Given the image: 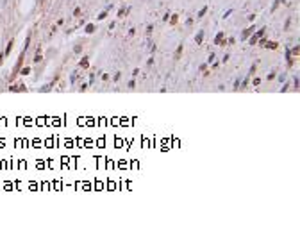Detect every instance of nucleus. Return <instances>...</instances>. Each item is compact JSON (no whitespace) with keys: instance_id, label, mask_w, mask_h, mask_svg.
Here are the masks:
<instances>
[{"instance_id":"obj_1","label":"nucleus","mask_w":300,"mask_h":236,"mask_svg":"<svg viewBox=\"0 0 300 236\" xmlns=\"http://www.w3.org/2000/svg\"><path fill=\"white\" fill-rule=\"evenodd\" d=\"M264 34H266V27H261L259 31L256 29V31H254V32L250 34V38L247 39V41H248V45H252V47H254V45H256V43L259 41V38H263Z\"/></svg>"},{"instance_id":"obj_2","label":"nucleus","mask_w":300,"mask_h":236,"mask_svg":"<svg viewBox=\"0 0 300 236\" xmlns=\"http://www.w3.org/2000/svg\"><path fill=\"white\" fill-rule=\"evenodd\" d=\"M256 29H257V25H256V23H252V25H250L248 29H245V31L241 32V36H240V41H247V39L250 38V34H252V32H254Z\"/></svg>"},{"instance_id":"obj_3","label":"nucleus","mask_w":300,"mask_h":236,"mask_svg":"<svg viewBox=\"0 0 300 236\" xmlns=\"http://www.w3.org/2000/svg\"><path fill=\"white\" fill-rule=\"evenodd\" d=\"M213 43L218 45V47H225V45H227L225 34H223V32H216V36H215V39H213Z\"/></svg>"},{"instance_id":"obj_4","label":"nucleus","mask_w":300,"mask_h":236,"mask_svg":"<svg viewBox=\"0 0 300 236\" xmlns=\"http://www.w3.org/2000/svg\"><path fill=\"white\" fill-rule=\"evenodd\" d=\"M131 5H123V7H120L118 11H116V18H123V16H129L131 15Z\"/></svg>"},{"instance_id":"obj_5","label":"nucleus","mask_w":300,"mask_h":236,"mask_svg":"<svg viewBox=\"0 0 300 236\" xmlns=\"http://www.w3.org/2000/svg\"><path fill=\"white\" fill-rule=\"evenodd\" d=\"M23 56H25V54L21 52V54H20V57H18V61H16V64H15V70H13V74H11V80H13V79H15V75H16V74L20 72L21 63H23Z\"/></svg>"},{"instance_id":"obj_6","label":"nucleus","mask_w":300,"mask_h":236,"mask_svg":"<svg viewBox=\"0 0 300 236\" xmlns=\"http://www.w3.org/2000/svg\"><path fill=\"white\" fill-rule=\"evenodd\" d=\"M77 66H79L80 70H88V68H89V56H88V54H86V56H82Z\"/></svg>"},{"instance_id":"obj_7","label":"nucleus","mask_w":300,"mask_h":236,"mask_svg":"<svg viewBox=\"0 0 300 236\" xmlns=\"http://www.w3.org/2000/svg\"><path fill=\"white\" fill-rule=\"evenodd\" d=\"M72 52H73V56H80L82 52H84V43H75L73 45V48H72Z\"/></svg>"},{"instance_id":"obj_8","label":"nucleus","mask_w":300,"mask_h":236,"mask_svg":"<svg viewBox=\"0 0 300 236\" xmlns=\"http://www.w3.org/2000/svg\"><path fill=\"white\" fill-rule=\"evenodd\" d=\"M111 9H113V4H111V5H107V7H105V9H104L102 13H98V15H97V20H98V21H102V20H105V18H107V15H109V11H111Z\"/></svg>"},{"instance_id":"obj_9","label":"nucleus","mask_w":300,"mask_h":236,"mask_svg":"<svg viewBox=\"0 0 300 236\" xmlns=\"http://www.w3.org/2000/svg\"><path fill=\"white\" fill-rule=\"evenodd\" d=\"M57 80H59V77L56 75V77H54L52 80H50V82H48V84H47V86H43V88H40V91H50V90L54 88V84H56Z\"/></svg>"},{"instance_id":"obj_10","label":"nucleus","mask_w":300,"mask_h":236,"mask_svg":"<svg viewBox=\"0 0 300 236\" xmlns=\"http://www.w3.org/2000/svg\"><path fill=\"white\" fill-rule=\"evenodd\" d=\"M182 54H184V43H180L179 47L175 48V54H173V59L177 61V59H180L182 57Z\"/></svg>"},{"instance_id":"obj_11","label":"nucleus","mask_w":300,"mask_h":236,"mask_svg":"<svg viewBox=\"0 0 300 236\" xmlns=\"http://www.w3.org/2000/svg\"><path fill=\"white\" fill-rule=\"evenodd\" d=\"M263 48H270V50H277L279 48V43L277 41H268L266 39V43H264V47Z\"/></svg>"},{"instance_id":"obj_12","label":"nucleus","mask_w":300,"mask_h":236,"mask_svg":"<svg viewBox=\"0 0 300 236\" xmlns=\"http://www.w3.org/2000/svg\"><path fill=\"white\" fill-rule=\"evenodd\" d=\"M204 38H205V32H204V31H198V32L195 34V43H197V45H202V43H204Z\"/></svg>"},{"instance_id":"obj_13","label":"nucleus","mask_w":300,"mask_h":236,"mask_svg":"<svg viewBox=\"0 0 300 236\" xmlns=\"http://www.w3.org/2000/svg\"><path fill=\"white\" fill-rule=\"evenodd\" d=\"M95 31H97V25H95V23H88V25L84 27V32H86V34H95Z\"/></svg>"},{"instance_id":"obj_14","label":"nucleus","mask_w":300,"mask_h":236,"mask_svg":"<svg viewBox=\"0 0 300 236\" xmlns=\"http://www.w3.org/2000/svg\"><path fill=\"white\" fill-rule=\"evenodd\" d=\"M168 23H170V25H177V23H179V15H177V13L170 15V18H168Z\"/></svg>"},{"instance_id":"obj_15","label":"nucleus","mask_w":300,"mask_h":236,"mask_svg":"<svg viewBox=\"0 0 300 236\" xmlns=\"http://www.w3.org/2000/svg\"><path fill=\"white\" fill-rule=\"evenodd\" d=\"M207 9H209V7H207V5H204V7L200 9L198 13H197V18H204V16L207 15Z\"/></svg>"},{"instance_id":"obj_16","label":"nucleus","mask_w":300,"mask_h":236,"mask_svg":"<svg viewBox=\"0 0 300 236\" xmlns=\"http://www.w3.org/2000/svg\"><path fill=\"white\" fill-rule=\"evenodd\" d=\"M289 52H291V56H293V57H298V56H300V47H298V45H295Z\"/></svg>"},{"instance_id":"obj_17","label":"nucleus","mask_w":300,"mask_h":236,"mask_svg":"<svg viewBox=\"0 0 300 236\" xmlns=\"http://www.w3.org/2000/svg\"><path fill=\"white\" fill-rule=\"evenodd\" d=\"M13 45H15V41H9V45H7V48H5L4 56H9V54H11V50H13Z\"/></svg>"},{"instance_id":"obj_18","label":"nucleus","mask_w":300,"mask_h":236,"mask_svg":"<svg viewBox=\"0 0 300 236\" xmlns=\"http://www.w3.org/2000/svg\"><path fill=\"white\" fill-rule=\"evenodd\" d=\"M257 66H259V63H257V61H256V63H254V64H252V68H250V74H248V77H252V75H254V74H256V70H257Z\"/></svg>"},{"instance_id":"obj_19","label":"nucleus","mask_w":300,"mask_h":236,"mask_svg":"<svg viewBox=\"0 0 300 236\" xmlns=\"http://www.w3.org/2000/svg\"><path fill=\"white\" fill-rule=\"evenodd\" d=\"M218 66H220V61H218V59H215V61H213V63L209 64V68H211V70H216Z\"/></svg>"},{"instance_id":"obj_20","label":"nucleus","mask_w":300,"mask_h":236,"mask_svg":"<svg viewBox=\"0 0 300 236\" xmlns=\"http://www.w3.org/2000/svg\"><path fill=\"white\" fill-rule=\"evenodd\" d=\"M298 82H300L298 75H295V79H293V90H295V91H297V90H298Z\"/></svg>"},{"instance_id":"obj_21","label":"nucleus","mask_w":300,"mask_h":236,"mask_svg":"<svg viewBox=\"0 0 300 236\" xmlns=\"http://www.w3.org/2000/svg\"><path fill=\"white\" fill-rule=\"evenodd\" d=\"M275 77H277V72L273 70V72H270V74H268V77H266V80H275Z\"/></svg>"},{"instance_id":"obj_22","label":"nucleus","mask_w":300,"mask_h":236,"mask_svg":"<svg viewBox=\"0 0 300 236\" xmlns=\"http://www.w3.org/2000/svg\"><path fill=\"white\" fill-rule=\"evenodd\" d=\"M289 88H291V86H289V82H284V84H282V88H280V91H282V93H286V91H289Z\"/></svg>"},{"instance_id":"obj_23","label":"nucleus","mask_w":300,"mask_h":236,"mask_svg":"<svg viewBox=\"0 0 300 236\" xmlns=\"http://www.w3.org/2000/svg\"><path fill=\"white\" fill-rule=\"evenodd\" d=\"M80 15H82V9H80V7H75V9H73V16H75V18H79Z\"/></svg>"},{"instance_id":"obj_24","label":"nucleus","mask_w":300,"mask_h":236,"mask_svg":"<svg viewBox=\"0 0 300 236\" xmlns=\"http://www.w3.org/2000/svg\"><path fill=\"white\" fill-rule=\"evenodd\" d=\"M240 80H241V79H236V80H234V84H232V90H234V91H238V90H240Z\"/></svg>"},{"instance_id":"obj_25","label":"nucleus","mask_w":300,"mask_h":236,"mask_svg":"<svg viewBox=\"0 0 300 236\" xmlns=\"http://www.w3.org/2000/svg\"><path fill=\"white\" fill-rule=\"evenodd\" d=\"M259 84H261V77H254V79H252V86H256V88H257Z\"/></svg>"},{"instance_id":"obj_26","label":"nucleus","mask_w":300,"mask_h":236,"mask_svg":"<svg viewBox=\"0 0 300 236\" xmlns=\"http://www.w3.org/2000/svg\"><path fill=\"white\" fill-rule=\"evenodd\" d=\"M207 66H209V64H207V63H202V64H200V66H198L200 74H204V72H205V70H207Z\"/></svg>"},{"instance_id":"obj_27","label":"nucleus","mask_w":300,"mask_h":236,"mask_svg":"<svg viewBox=\"0 0 300 236\" xmlns=\"http://www.w3.org/2000/svg\"><path fill=\"white\" fill-rule=\"evenodd\" d=\"M70 82H72V84H75V82H77V72H73V74L70 75Z\"/></svg>"},{"instance_id":"obj_28","label":"nucleus","mask_w":300,"mask_h":236,"mask_svg":"<svg viewBox=\"0 0 300 236\" xmlns=\"http://www.w3.org/2000/svg\"><path fill=\"white\" fill-rule=\"evenodd\" d=\"M88 88H89V84H88V82H82V84H80V88H79V90L82 91V93H84V91H86Z\"/></svg>"},{"instance_id":"obj_29","label":"nucleus","mask_w":300,"mask_h":236,"mask_svg":"<svg viewBox=\"0 0 300 236\" xmlns=\"http://www.w3.org/2000/svg\"><path fill=\"white\" fill-rule=\"evenodd\" d=\"M193 23H195V20L191 18V16H188V18H186V25H188V27H191Z\"/></svg>"},{"instance_id":"obj_30","label":"nucleus","mask_w":300,"mask_h":236,"mask_svg":"<svg viewBox=\"0 0 300 236\" xmlns=\"http://www.w3.org/2000/svg\"><path fill=\"white\" fill-rule=\"evenodd\" d=\"M100 80H102V82H107V80H109V75H107V74H100Z\"/></svg>"},{"instance_id":"obj_31","label":"nucleus","mask_w":300,"mask_h":236,"mask_svg":"<svg viewBox=\"0 0 300 236\" xmlns=\"http://www.w3.org/2000/svg\"><path fill=\"white\" fill-rule=\"evenodd\" d=\"M152 31H154V25H147V36H148V38H150Z\"/></svg>"},{"instance_id":"obj_32","label":"nucleus","mask_w":300,"mask_h":236,"mask_svg":"<svg viewBox=\"0 0 300 236\" xmlns=\"http://www.w3.org/2000/svg\"><path fill=\"white\" fill-rule=\"evenodd\" d=\"M120 77H121V72H116V74L113 75V80H115V82H118V80H120Z\"/></svg>"},{"instance_id":"obj_33","label":"nucleus","mask_w":300,"mask_h":236,"mask_svg":"<svg viewBox=\"0 0 300 236\" xmlns=\"http://www.w3.org/2000/svg\"><path fill=\"white\" fill-rule=\"evenodd\" d=\"M216 59V54H209V59H207V64H211L213 61Z\"/></svg>"},{"instance_id":"obj_34","label":"nucleus","mask_w":300,"mask_h":236,"mask_svg":"<svg viewBox=\"0 0 300 236\" xmlns=\"http://www.w3.org/2000/svg\"><path fill=\"white\" fill-rule=\"evenodd\" d=\"M234 43H236V38H232V36H231V38H227V45H231V47H232Z\"/></svg>"},{"instance_id":"obj_35","label":"nucleus","mask_w":300,"mask_h":236,"mask_svg":"<svg viewBox=\"0 0 300 236\" xmlns=\"http://www.w3.org/2000/svg\"><path fill=\"white\" fill-rule=\"evenodd\" d=\"M289 27H291V20L288 18V20H286V23H284V31H288Z\"/></svg>"},{"instance_id":"obj_36","label":"nucleus","mask_w":300,"mask_h":236,"mask_svg":"<svg viewBox=\"0 0 300 236\" xmlns=\"http://www.w3.org/2000/svg\"><path fill=\"white\" fill-rule=\"evenodd\" d=\"M88 84H89V86H93V84H95V74H91V75H89V82H88Z\"/></svg>"},{"instance_id":"obj_37","label":"nucleus","mask_w":300,"mask_h":236,"mask_svg":"<svg viewBox=\"0 0 300 236\" xmlns=\"http://www.w3.org/2000/svg\"><path fill=\"white\" fill-rule=\"evenodd\" d=\"M41 59H43V54L40 52V54H36V57H34V63H40Z\"/></svg>"},{"instance_id":"obj_38","label":"nucleus","mask_w":300,"mask_h":236,"mask_svg":"<svg viewBox=\"0 0 300 236\" xmlns=\"http://www.w3.org/2000/svg\"><path fill=\"white\" fill-rule=\"evenodd\" d=\"M231 15H232V9H227V11H225V13H223V18H229V16H231Z\"/></svg>"},{"instance_id":"obj_39","label":"nucleus","mask_w":300,"mask_h":236,"mask_svg":"<svg viewBox=\"0 0 300 236\" xmlns=\"http://www.w3.org/2000/svg\"><path fill=\"white\" fill-rule=\"evenodd\" d=\"M129 88H131V90H132V88H136V80H134V79H131V80H129Z\"/></svg>"},{"instance_id":"obj_40","label":"nucleus","mask_w":300,"mask_h":236,"mask_svg":"<svg viewBox=\"0 0 300 236\" xmlns=\"http://www.w3.org/2000/svg\"><path fill=\"white\" fill-rule=\"evenodd\" d=\"M248 21H250V23H254V21H256V15H254V13H252V15H248Z\"/></svg>"},{"instance_id":"obj_41","label":"nucleus","mask_w":300,"mask_h":236,"mask_svg":"<svg viewBox=\"0 0 300 236\" xmlns=\"http://www.w3.org/2000/svg\"><path fill=\"white\" fill-rule=\"evenodd\" d=\"M132 36H136V29H129V38H132Z\"/></svg>"},{"instance_id":"obj_42","label":"nucleus","mask_w":300,"mask_h":236,"mask_svg":"<svg viewBox=\"0 0 300 236\" xmlns=\"http://www.w3.org/2000/svg\"><path fill=\"white\" fill-rule=\"evenodd\" d=\"M147 66H154V57H148V61H147Z\"/></svg>"},{"instance_id":"obj_43","label":"nucleus","mask_w":300,"mask_h":236,"mask_svg":"<svg viewBox=\"0 0 300 236\" xmlns=\"http://www.w3.org/2000/svg\"><path fill=\"white\" fill-rule=\"evenodd\" d=\"M229 59H231V54H225V56H223V59H221V63H227Z\"/></svg>"},{"instance_id":"obj_44","label":"nucleus","mask_w":300,"mask_h":236,"mask_svg":"<svg viewBox=\"0 0 300 236\" xmlns=\"http://www.w3.org/2000/svg\"><path fill=\"white\" fill-rule=\"evenodd\" d=\"M156 52H157V47H156V45H152V47H150V54H156Z\"/></svg>"},{"instance_id":"obj_45","label":"nucleus","mask_w":300,"mask_h":236,"mask_svg":"<svg viewBox=\"0 0 300 236\" xmlns=\"http://www.w3.org/2000/svg\"><path fill=\"white\" fill-rule=\"evenodd\" d=\"M56 25H57V27H63V25H64V20H63V18H59V20H57V23H56Z\"/></svg>"},{"instance_id":"obj_46","label":"nucleus","mask_w":300,"mask_h":236,"mask_svg":"<svg viewBox=\"0 0 300 236\" xmlns=\"http://www.w3.org/2000/svg\"><path fill=\"white\" fill-rule=\"evenodd\" d=\"M170 15H172V13H170V11H168V13H166V15H164V16H163V21H168V18H170Z\"/></svg>"},{"instance_id":"obj_47","label":"nucleus","mask_w":300,"mask_h":236,"mask_svg":"<svg viewBox=\"0 0 300 236\" xmlns=\"http://www.w3.org/2000/svg\"><path fill=\"white\" fill-rule=\"evenodd\" d=\"M282 2H284V4H286V5H288V0H282Z\"/></svg>"},{"instance_id":"obj_48","label":"nucleus","mask_w":300,"mask_h":236,"mask_svg":"<svg viewBox=\"0 0 300 236\" xmlns=\"http://www.w3.org/2000/svg\"><path fill=\"white\" fill-rule=\"evenodd\" d=\"M118 2H121V0H118Z\"/></svg>"}]
</instances>
